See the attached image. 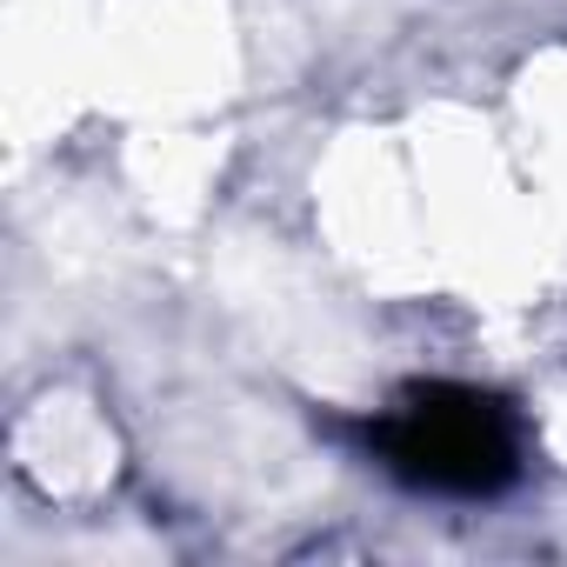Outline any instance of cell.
Returning a JSON list of instances; mask_svg holds the SVG:
<instances>
[{
	"label": "cell",
	"instance_id": "6da1fadb",
	"mask_svg": "<svg viewBox=\"0 0 567 567\" xmlns=\"http://www.w3.org/2000/svg\"><path fill=\"white\" fill-rule=\"evenodd\" d=\"M374 454L427 494H501L520 467V441H514V414L481 394V388H408L381 421H374Z\"/></svg>",
	"mask_w": 567,
	"mask_h": 567
}]
</instances>
